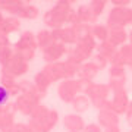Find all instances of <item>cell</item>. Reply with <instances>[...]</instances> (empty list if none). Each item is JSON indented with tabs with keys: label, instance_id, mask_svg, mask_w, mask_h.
<instances>
[{
	"label": "cell",
	"instance_id": "1",
	"mask_svg": "<svg viewBox=\"0 0 132 132\" xmlns=\"http://www.w3.org/2000/svg\"><path fill=\"white\" fill-rule=\"evenodd\" d=\"M112 91H110L107 84H91L90 82L88 88H87V94L90 95L91 103L98 110L109 106V94Z\"/></svg>",
	"mask_w": 132,
	"mask_h": 132
},
{
	"label": "cell",
	"instance_id": "15",
	"mask_svg": "<svg viewBox=\"0 0 132 132\" xmlns=\"http://www.w3.org/2000/svg\"><path fill=\"white\" fill-rule=\"evenodd\" d=\"M6 100H7V91L3 87H0V104H3Z\"/></svg>",
	"mask_w": 132,
	"mask_h": 132
},
{
	"label": "cell",
	"instance_id": "3",
	"mask_svg": "<svg viewBox=\"0 0 132 132\" xmlns=\"http://www.w3.org/2000/svg\"><path fill=\"white\" fill-rule=\"evenodd\" d=\"M112 100H109V107L113 110L116 114H125L129 107V97H128L126 90H120L116 93H112Z\"/></svg>",
	"mask_w": 132,
	"mask_h": 132
},
{
	"label": "cell",
	"instance_id": "11",
	"mask_svg": "<svg viewBox=\"0 0 132 132\" xmlns=\"http://www.w3.org/2000/svg\"><path fill=\"white\" fill-rule=\"evenodd\" d=\"M93 63L98 68V71H100V69H104V68L109 65V60L106 59V57H103L101 54L95 53L94 56H93Z\"/></svg>",
	"mask_w": 132,
	"mask_h": 132
},
{
	"label": "cell",
	"instance_id": "16",
	"mask_svg": "<svg viewBox=\"0 0 132 132\" xmlns=\"http://www.w3.org/2000/svg\"><path fill=\"white\" fill-rule=\"evenodd\" d=\"M125 116H126V122H128V125L132 128V112H126L125 113Z\"/></svg>",
	"mask_w": 132,
	"mask_h": 132
},
{
	"label": "cell",
	"instance_id": "14",
	"mask_svg": "<svg viewBox=\"0 0 132 132\" xmlns=\"http://www.w3.org/2000/svg\"><path fill=\"white\" fill-rule=\"evenodd\" d=\"M112 5H114L116 7H128L131 5V0H113Z\"/></svg>",
	"mask_w": 132,
	"mask_h": 132
},
{
	"label": "cell",
	"instance_id": "4",
	"mask_svg": "<svg viewBox=\"0 0 132 132\" xmlns=\"http://www.w3.org/2000/svg\"><path fill=\"white\" fill-rule=\"evenodd\" d=\"M98 125L104 129L119 126V114L114 113L109 106L101 109V110H98Z\"/></svg>",
	"mask_w": 132,
	"mask_h": 132
},
{
	"label": "cell",
	"instance_id": "5",
	"mask_svg": "<svg viewBox=\"0 0 132 132\" xmlns=\"http://www.w3.org/2000/svg\"><path fill=\"white\" fill-rule=\"evenodd\" d=\"M109 28V27H107ZM109 43H112L114 47H122L125 46V43L128 41V32L125 31V28H109V38H107Z\"/></svg>",
	"mask_w": 132,
	"mask_h": 132
},
{
	"label": "cell",
	"instance_id": "13",
	"mask_svg": "<svg viewBox=\"0 0 132 132\" xmlns=\"http://www.w3.org/2000/svg\"><path fill=\"white\" fill-rule=\"evenodd\" d=\"M84 132H103V128L100 126L98 123H91L88 126H85Z\"/></svg>",
	"mask_w": 132,
	"mask_h": 132
},
{
	"label": "cell",
	"instance_id": "2",
	"mask_svg": "<svg viewBox=\"0 0 132 132\" xmlns=\"http://www.w3.org/2000/svg\"><path fill=\"white\" fill-rule=\"evenodd\" d=\"M128 25H132V9L131 7H112L107 16L109 28H125Z\"/></svg>",
	"mask_w": 132,
	"mask_h": 132
},
{
	"label": "cell",
	"instance_id": "10",
	"mask_svg": "<svg viewBox=\"0 0 132 132\" xmlns=\"http://www.w3.org/2000/svg\"><path fill=\"white\" fill-rule=\"evenodd\" d=\"M90 103H91V100H88L87 97H79L75 101V107L78 112H85L87 109L90 107Z\"/></svg>",
	"mask_w": 132,
	"mask_h": 132
},
{
	"label": "cell",
	"instance_id": "17",
	"mask_svg": "<svg viewBox=\"0 0 132 132\" xmlns=\"http://www.w3.org/2000/svg\"><path fill=\"white\" fill-rule=\"evenodd\" d=\"M128 40H129V44L132 46V31H131L129 34H128Z\"/></svg>",
	"mask_w": 132,
	"mask_h": 132
},
{
	"label": "cell",
	"instance_id": "12",
	"mask_svg": "<svg viewBox=\"0 0 132 132\" xmlns=\"http://www.w3.org/2000/svg\"><path fill=\"white\" fill-rule=\"evenodd\" d=\"M109 73H110V78H120V76H126L125 68H120V66H110Z\"/></svg>",
	"mask_w": 132,
	"mask_h": 132
},
{
	"label": "cell",
	"instance_id": "6",
	"mask_svg": "<svg viewBox=\"0 0 132 132\" xmlns=\"http://www.w3.org/2000/svg\"><path fill=\"white\" fill-rule=\"evenodd\" d=\"M116 52H118V47H114L113 44L109 41H103L97 44V53L101 54L103 57H106L109 60V63H110V59L116 54Z\"/></svg>",
	"mask_w": 132,
	"mask_h": 132
},
{
	"label": "cell",
	"instance_id": "7",
	"mask_svg": "<svg viewBox=\"0 0 132 132\" xmlns=\"http://www.w3.org/2000/svg\"><path fill=\"white\" fill-rule=\"evenodd\" d=\"M91 37L94 38L97 43L107 41V38H109V28H107V25L97 24V25H94V27H91Z\"/></svg>",
	"mask_w": 132,
	"mask_h": 132
},
{
	"label": "cell",
	"instance_id": "19",
	"mask_svg": "<svg viewBox=\"0 0 132 132\" xmlns=\"http://www.w3.org/2000/svg\"><path fill=\"white\" fill-rule=\"evenodd\" d=\"M128 66H129V69H131V71H132V62H131V63H129V65H128Z\"/></svg>",
	"mask_w": 132,
	"mask_h": 132
},
{
	"label": "cell",
	"instance_id": "8",
	"mask_svg": "<svg viewBox=\"0 0 132 132\" xmlns=\"http://www.w3.org/2000/svg\"><path fill=\"white\" fill-rule=\"evenodd\" d=\"M107 5V2H104V0H95V2H91L90 5H88V9H90V13L93 16V19H98V16L103 13L104 7Z\"/></svg>",
	"mask_w": 132,
	"mask_h": 132
},
{
	"label": "cell",
	"instance_id": "20",
	"mask_svg": "<svg viewBox=\"0 0 132 132\" xmlns=\"http://www.w3.org/2000/svg\"><path fill=\"white\" fill-rule=\"evenodd\" d=\"M131 132H132V131H131Z\"/></svg>",
	"mask_w": 132,
	"mask_h": 132
},
{
	"label": "cell",
	"instance_id": "9",
	"mask_svg": "<svg viewBox=\"0 0 132 132\" xmlns=\"http://www.w3.org/2000/svg\"><path fill=\"white\" fill-rule=\"evenodd\" d=\"M98 73V68L91 62V63H85L84 68H82V78H85L87 81L93 79L95 75Z\"/></svg>",
	"mask_w": 132,
	"mask_h": 132
},
{
	"label": "cell",
	"instance_id": "18",
	"mask_svg": "<svg viewBox=\"0 0 132 132\" xmlns=\"http://www.w3.org/2000/svg\"><path fill=\"white\" fill-rule=\"evenodd\" d=\"M128 112H132V101L129 103V107H128Z\"/></svg>",
	"mask_w": 132,
	"mask_h": 132
}]
</instances>
